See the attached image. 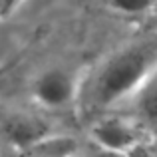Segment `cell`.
I'll return each instance as SVG.
<instances>
[{"label":"cell","instance_id":"obj_4","mask_svg":"<svg viewBox=\"0 0 157 157\" xmlns=\"http://www.w3.org/2000/svg\"><path fill=\"white\" fill-rule=\"evenodd\" d=\"M78 94L76 82L66 70L52 68L40 74L34 82V98L40 105L46 107H62Z\"/></svg>","mask_w":157,"mask_h":157},{"label":"cell","instance_id":"obj_2","mask_svg":"<svg viewBox=\"0 0 157 157\" xmlns=\"http://www.w3.org/2000/svg\"><path fill=\"white\" fill-rule=\"evenodd\" d=\"M145 139H149V129L135 117L105 115L92 125V143L117 153H127Z\"/></svg>","mask_w":157,"mask_h":157},{"label":"cell","instance_id":"obj_3","mask_svg":"<svg viewBox=\"0 0 157 157\" xmlns=\"http://www.w3.org/2000/svg\"><path fill=\"white\" fill-rule=\"evenodd\" d=\"M4 141L16 149H34L38 143L48 139V131L42 119L32 113H10L0 123Z\"/></svg>","mask_w":157,"mask_h":157},{"label":"cell","instance_id":"obj_7","mask_svg":"<svg viewBox=\"0 0 157 157\" xmlns=\"http://www.w3.org/2000/svg\"><path fill=\"white\" fill-rule=\"evenodd\" d=\"M125 157H157V149L155 143L151 139H145V141L137 143L133 149H129L125 153Z\"/></svg>","mask_w":157,"mask_h":157},{"label":"cell","instance_id":"obj_9","mask_svg":"<svg viewBox=\"0 0 157 157\" xmlns=\"http://www.w3.org/2000/svg\"><path fill=\"white\" fill-rule=\"evenodd\" d=\"M14 8H16L14 0H0V20L6 18V16L14 10Z\"/></svg>","mask_w":157,"mask_h":157},{"label":"cell","instance_id":"obj_13","mask_svg":"<svg viewBox=\"0 0 157 157\" xmlns=\"http://www.w3.org/2000/svg\"><path fill=\"white\" fill-rule=\"evenodd\" d=\"M149 139H151V137H149ZM151 141H153V143H155V149H157V141H155V139H151Z\"/></svg>","mask_w":157,"mask_h":157},{"label":"cell","instance_id":"obj_14","mask_svg":"<svg viewBox=\"0 0 157 157\" xmlns=\"http://www.w3.org/2000/svg\"><path fill=\"white\" fill-rule=\"evenodd\" d=\"M2 153H4V151H2V145H0V157H2Z\"/></svg>","mask_w":157,"mask_h":157},{"label":"cell","instance_id":"obj_12","mask_svg":"<svg viewBox=\"0 0 157 157\" xmlns=\"http://www.w3.org/2000/svg\"><path fill=\"white\" fill-rule=\"evenodd\" d=\"M20 2H22V0H14V4H16V6H18V4H20Z\"/></svg>","mask_w":157,"mask_h":157},{"label":"cell","instance_id":"obj_11","mask_svg":"<svg viewBox=\"0 0 157 157\" xmlns=\"http://www.w3.org/2000/svg\"><path fill=\"white\" fill-rule=\"evenodd\" d=\"M2 157H14V155H8V153H2Z\"/></svg>","mask_w":157,"mask_h":157},{"label":"cell","instance_id":"obj_5","mask_svg":"<svg viewBox=\"0 0 157 157\" xmlns=\"http://www.w3.org/2000/svg\"><path fill=\"white\" fill-rule=\"evenodd\" d=\"M129 100L133 101L135 119H139L147 129L157 123V68L145 78Z\"/></svg>","mask_w":157,"mask_h":157},{"label":"cell","instance_id":"obj_8","mask_svg":"<svg viewBox=\"0 0 157 157\" xmlns=\"http://www.w3.org/2000/svg\"><path fill=\"white\" fill-rule=\"evenodd\" d=\"M84 157H125V153L109 151V149H104V147H100V145H96V143H92V145H90L88 149L84 151Z\"/></svg>","mask_w":157,"mask_h":157},{"label":"cell","instance_id":"obj_1","mask_svg":"<svg viewBox=\"0 0 157 157\" xmlns=\"http://www.w3.org/2000/svg\"><path fill=\"white\" fill-rule=\"evenodd\" d=\"M155 68L157 36L131 42L113 52L82 88L80 100L86 105L84 109H105L131 98Z\"/></svg>","mask_w":157,"mask_h":157},{"label":"cell","instance_id":"obj_6","mask_svg":"<svg viewBox=\"0 0 157 157\" xmlns=\"http://www.w3.org/2000/svg\"><path fill=\"white\" fill-rule=\"evenodd\" d=\"M107 2H109V6H113L119 12L139 14V12H145L147 8H151L153 0H107Z\"/></svg>","mask_w":157,"mask_h":157},{"label":"cell","instance_id":"obj_10","mask_svg":"<svg viewBox=\"0 0 157 157\" xmlns=\"http://www.w3.org/2000/svg\"><path fill=\"white\" fill-rule=\"evenodd\" d=\"M149 137H151V139H155V141H157V123H153V125L149 127Z\"/></svg>","mask_w":157,"mask_h":157}]
</instances>
